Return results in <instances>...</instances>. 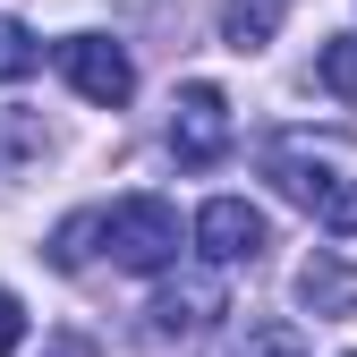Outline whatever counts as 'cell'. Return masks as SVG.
<instances>
[{"mask_svg":"<svg viewBox=\"0 0 357 357\" xmlns=\"http://www.w3.org/2000/svg\"><path fill=\"white\" fill-rule=\"evenodd\" d=\"M178 204H162V196H119V204H102V255L119 264V273H170L178 264Z\"/></svg>","mask_w":357,"mask_h":357,"instance_id":"1","label":"cell"},{"mask_svg":"<svg viewBox=\"0 0 357 357\" xmlns=\"http://www.w3.org/2000/svg\"><path fill=\"white\" fill-rule=\"evenodd\" d=\"M273 188L315 221V230H332V238H357V178L340 170V162H324V153H298V145H281L273 162Z\"/></svg>","mask_w":357,"mask_h":357,"instance_id":"2","label":"cell"},{"mask_svg":"<svg viewBox=\"0 0 357 357\" xmlns=\"http://www.w3.org/2000/svg\"><path fill=\"white\" fill-rule=\"evenodd\" d=\"M52 60L68 77V94L94 102V111H119L128 94H137V60H128V43H111V34H68Z\"/></svg>","mask_w":357,"mask_h":357,"instance_id":"3","label":"cell"},{"mask_svg":"<svg viewBox=\"0 0 357 357\" xmlns=\"http://www.w3.org/2000/svg\"><path fill=\"white\" fill-rule=\"evenodd\" d=\"M188 238H196L204 264H255L264 247H273V221H264L247 196H213V204L188 221Z\"/></svg>","mask_w":357,"mask_h":357,"instance_id":"4","label":"cell"},{"mask_svg":"<svg viewBox=\"0 0 357 357\" xmlns=\"http://www.w3.org/2000/svg\"><path fill=\"white\" fill-rule=\"evenodd\" d=\"M221 145H230V94H221V85H188V94H178V119H170V153L178 162H221Z\"/></svg>","mask_w":357,"mask_h":357,"instance_id":"5","label":"cell"},{"mask_svg":"<svg viewBox=\"0 0 357 357\" xmlns=\"http://www.w3.org/2000/svg\"><path fill=\"white\" fill-rule=\"evenodd\" d=\"M298 306H306L315 324H340V315H357V273H349V264H340L332 247H315V255L298 264Z\"/></svg>","mask_w":357,"mask_h":357,"instance_id":"6","label":"cell"},{"mask_svg":"<svg viewBox=\"0 0 357 357\" xmlns=\"http://www.w3.org/2000/svg\"><path fill=\"white\" fill-rule=\"evenodd\" d=\"M213 315H221V281H213V273H188V281H170V289L153 298V332H162V340H196Z\"/></svg>","mask_w":357,"mask_h":357,"instance_id":"7","label":"cell"},{"mask_svg":"<svg viewBox=\"0 0 357 357\" xmlns=\"http://www.w3.org/2000/svg\"><path fill=\"white\" fill-rule=\"evenodd\" d=\"M281 17H289V0H221V43L230 52H264L281 34Z\"/></svg>","mask_w":357,"mask_h":357,"instance_id":"8","label":"cell"},{"mask_svg":"<svg viewBox=\"0 0 357 357\" xmlns=\"http://www.w3.org/2000/svg\"><path fill=\"white\" fill-rule=\"evenodd\" d=\"M43 153H52V128H43V111H0V178L34 170Z\"/></svg>","mask_w":357,"mask_h":357,"instance_id":"9","label":"cell"},{"mask_svg":"<svg viewBox=\"0 0 357 357\" xmlns=\"http://www.w3.org/2000/svg\"><path fill=\"white\" fill-rule=\"evenodd\" d=\"M34 68H43L34 26H26V17H0V85H17V77H34Z\"/></svg>","mask_w":357,"mask_h":357,"instance_id":"10","label":"cell"},{"mask_svg":"<svg viewBox=\"0 0 357 357\" xmlns=\"http://www.w3.org/2000/svg\"><path fill=\"white\" fill-rule=\"evenodd\" d=\"M315 77H324V94L357 102V34H332L324 52H315Z\"/></svg>","mask_w":357,"mask_h":357,"instance_id":"11","label":"cell"},{"mask_svg":"<svg viewBox=\"0 0 357 357\" xmlns=\"http://www.w3.org/2000/svg\"><path fill=\"white\" fill-rule=\"evenodd\" d=\"M94 238H102V213H68L60 230H52V264H60V273H77V264L94 255Z\"/></svg>","mask_w":357,"mask_h":357,"instance_id":"12","label":"cell"},{"mask_svg":"<svg viewBox=\"0 0 357 357\" xmlns=\"http://www.w3.org/2000/svg\"><path fill=\"white\" fill-rule=\"evenodd\" d=\"M238 357H306V340H298L289 324H255V332L238 340Z\"/></svg>","mask_w":357,"mask_h":357,"instance_id":"13","label":"cell"},{"mask_svg":"<svg viewBox=\"0 0 357 357\" xmlns=\"http://www.w3.org/2000/svg\"><path fill=\"white\" fill-rule=\"evenodd\" d=\"M26 340V306H17V289H0V357H9Z\"/></svg>","mask_w":357,"mask_h":357,"instance_id":"14","label":"cell"},{"mask_svg":"<svg viewBox=\"0 0 357 357\" xmlns=\"http://www.w3.org/2000/svg\"><path fill=\"white\" fill-rule=\"evenodd\" d=\"M43 357H102V349L85 340V332H52V340H43Z\"/></svg>","mask_w":357,"mask_h":357,"instance_id":"15","label":"cell"}]
</instances>
